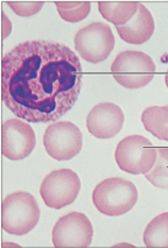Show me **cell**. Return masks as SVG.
Masks as SVG:
<instances>
[{"instance_id":"4fadbf2b","label":"cell","mask_w":168,"mask_h":248,"mask_svg":"<svg viewBox=\"0 0 168 248\" xmlns=\"http://www.w3.org/2000/svg\"><path fill=\"white\" fill-rule=\"evenodd\" d=\"M138 1H99L98 11L113 25L123 26L131 20L138 10Z\"/></svg>"},{"instance_id":"277c9868","label":"cell","mask_w":168,"mask_h":248,"mask_svg":"<svg viewBox=\"0 0 168 248\" xmlns=\"http://www.w3.org/2000/svg\"><path fill=\"white\" fill-rule=\"evenodd\" d=\"M155 63L147 53L126 50L118 53L111 65L115 81L128 90H137L153 81Z\"/></svg>"},{"instance_id":"ffe728a7","label":"cell","mask_w":168,"mask_h":248,"mask_svg":"<svg viewBox=\"0 0 168 248\" xmlns=\"http://www.w3.org/2000/svg\"><path fill=\"white\" fill-rule=\"evenodd\" d=\"M165 84H166V86L168 88V69H167V74H166V76H165Z\"/></svg>"},{"instance_id":"5bb4252c","label":"cell","mask_w":168,"mask_h":248,"mask_svg":"<svg viewBox=\"0 0 168 248\" xmlns=\"http://www.w3.org/2000/svg\"><path fill=\"white\" fill-rule=\"evenodd\" d=\"M142 123L153 137L168 142V106L147 108L142 113Z\"/></svg>"},{"instance_id":"ba28073f","label":"cell","mask_w":168,"mask_h":248,"mask_svg":"<svg viewBox=\"0 0 168 248\" xmlns=\"http://www.w3.org/2000/svg\"><path fill=\"white\" fill-rule=\"evenodd\" d=\"M47 154L58 161L72 160L83 146L82 132L72 122H57L48 126L43 138Z\"/></svg>"},{"instance_id":"2e32d148","label":"cell","mask_w":168,"mask_h":248,"mask_svg":"<svg viewBox=\"0 0 168 248\" xmlns=\"http://www.w3.org/2000/svg\"><path fill=\"white\" fill-rule=\"evenodd\" d=\"M58 13L67 23H79L91 12L90 1H56Z\"/></svg>"},{"instance_id":"d6986e66","label":"cell","mask_w":168,"mask_h":248,"mask_svg":"<svg viewBox=\"0 0 168 248\" xmlns=\"http://www.w3.org/2000/svg\"><path fill=\"white\" fill-rule=\"evenodd\" d=\"M2 39H5L8 37L12 31V24H11L10 19L8 18V16H5V14L2 12Z\"/></svg>"},{"instance_id":"6da1fadb","label":"cell","mask_w":168,"mask_h":248,"mask_svg":"<svg viewBox=\"0 0 168 248\" xmlns=\"http://www.w3.org/2000/svg\"><path fill=\"white\" fill-rule=\"evenodd\" d=\"M82 66L69 47L26 41L1 62V98L15 116L28 123L56 122L77 101Z\"/></svg>"},{"instance_id":"e0dca14e","label":"cell","mask_w":168,"mask_h":248,"mask_svg":"<svg viewBox=\"0 0 168 248\" xmlns=\"http://www.w3.org/2000/svg\"><path fill=\"white\" fill-rule=\"evenodd\" d=\"M151 185L162 190H168V148H158V159L153 170L145 175Z\"/></svg>"},{"instance_id":"52a82bcc","label":"cell","mask_w":168,"mask_h":248,"mask_svg":"<svg viewBox=\"0 0 168 248\" xmlns=\"http://www.w3.org/2000/svg\"><path fill=\"white\" fill-rule=\"evenodd\" d=\"M81 190V180L77 172L61 169L49 172L43 180L40 194L47 207L60 210L72 204Z\"/></svg>"},{"instance_id":"ac0fdd59","label":"cell","mask_w":168,"mask_h":248,"mask_svg":"<svg viewBox=\"0 0 168 248\" xmlns=\"http://www.w3.org/2000/svg\"><path fill=\"white\" fill-rule=\"evenodd\" d=\"M7 4L13 12L21 17H30L42 10L43 1H7Z\"/></svg>"},{"instance_id":"9a60e30c","label":"cell","mask_w":168,"mask_h":248,"mask_svg":"<svg viewBox=\"0 0 168 248\" xmlns=\"http://www.w3.org/2000/svg\"><path fill=\"white\" fill-rule=\"evenodd\" d=\"M144 244L149 248H168V212L155 217L146 227Z\"/></svg>"},{"instance_id":"8fae6325","label":"cell","mask_w":168,"mask_h":248,"mask_svg":"<svg viewBox=\"0 0 168 248\" xmlns=\"http://www.w3.org/2000/svg\"><path fill=\"white\" fill-rule=\"evenodd\" d=\"M124 114L122 108L113 102L96 105L86 117V127L92 136L107 140L115 137L122 130Z\"/></svg>"},{"instance_id":"7c38bea8","label":"cell","mask_w":168,"mask_h":248,"mask_svg":"<svg viewBox=\"0 0 168 248\" xmlns=\"http://www.w3.org/2000/svg\"><path fill=\"white\" fill-rule=\"evenodd\" d=\"M154 28L153 14L146 5L139 2L134 17L126 25L117 26L116 30L122 41L129 44L140 45L150 40L154 33Z\"/></svg>"},{"instance_id":"3957f363","label":"cell","mask_w":168,"mask_h":248,"mask_svg":"<svg viewBox=\"0 0 168 248\" xmlns=\"http://www.w3.org/2000/svg\"><path fill=\"white\" fill-rule=\"evenodd\" d=\"M138 192L133 182L121 177H111L99 182L92 194L94 206L107 217L128 213L137 202Z\"/></svg>"},{"instance_id":"8992f818","label":"cell","mask_w":168,"mask_h":248,"mask_svg":"<svg viewBox=\"0 0 168 248\" xmlns=\"http://www.w3.org/2000/svg\"><path fill=\"white\" fill-rule=\"evenodd\" d=\"M74 42L75 49L83 60L97 64L109 58L115 46V36L109 25L96 21L80 29Z\"/></svg>"},{"instance_id":"5b68a950","label":"cell","mask_w":168,"mask_h":248,"mask_svg":"<svg viewBox=\"0 0 168 248\" xmlns=\"http://www.w3.org/2000/svg\"><path fill=\"white\" fill-rule=\"evenodd\" d=\"M158 159V148L147 138L133 134L123 138L115 150L119 169L131 175H146Z\"/></svg>"},{"instance_id":"30bf717a","label":"cell","mask_w":168,"mask_h":248,"mask_svg":"<svg viewBox=\"0 0 168 248\" xmlns=\"http://www.w3.org/2000/svg\"><path fill=\"white\" fill-rule=\"evenodd\" d=\"M36 144L35 132L26 122L18 118L5 121L1 126V154L11 161L29 157Z\"/></svg>"},{"instance_id":"7a4b0ae2","label":"cell","mask_w":168,"mask_h":248,"mask_svg":"<svg viewBox=\"0 0 168 248\" xmlns=\"http://www.w3.org/2000/svg\"><path fill=\"white\" fill-rule=\"evenodd\" d=\"M41 217L36 198L24 191L11 193L1 204V227L5 232L21 236L35 228Z\"/></svg>"},{"instance_id":"9c48e42d","label":"cell","mask_w":168,"mask_h":248,"mask_svg":"<svg viewBox=\"0 0 168 248\" xmlns=\"http://www.w3.org/2000/svg\"><path fill=\"white\" fill-rule=\"evenodd\" d=\"M93 225L82 212H70L59 218L52 229V243L57 248H85L92 244Z\"/></svg>"}]
</instances>
